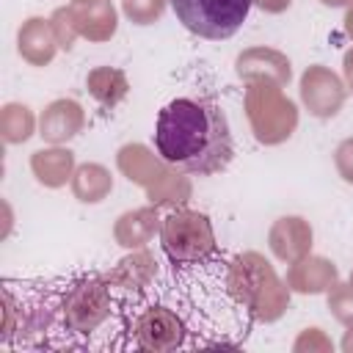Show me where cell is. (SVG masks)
<instances>
[{"label":"cell","instance_id":"6da1fadb","mask_svg":"<svg viewBox=\"0 0 353 353\" xmlns=\"http://www.w3.org/2000/svg\"><path fill=\"white\" fill-rule=\"evenodd\" d=\"M154 149L176 171L210 176L229 165L234 154L229 121L210 99H171L154 124Z\"/></svg>","mask_w":353,"mask_h":353},{"label":"cell","instance_id":"7a4b0ae2","mask_svg":"<svg viewBox=\"0 0 353 353\" xmlns=\"http://www.w3.org/2000/svg\"><path fill=\"white\" fill-rule=\"evenodd\" d=\"M176 19L201 39H229L251 11V0H168Z\"/></svg>","mask_w":353,"mask_h":353}]
</instances>
